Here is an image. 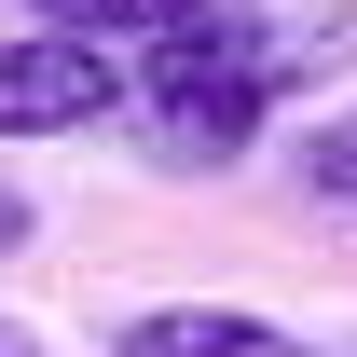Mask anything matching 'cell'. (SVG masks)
Wrapping results in <instances>:
<instances>
[{
    "label": "cell",
    "mask_w": 357,
    "mask_h": 357,
    "mask_svg": "<svg viewBox=\"0 0 357 357\" xmlns=\"http://www.w3.org/2000/svg\"><path fill=\"white\" fill-rule=\"evenodd\" d=\"M42 28H83V42H124V55H151V42H206V28H248L261 0H28Z\"/></svg>",
    "instance_id": "obj_3"
},
{
    "label": "cell",
    "mask_w": 357,
    "mask_h": 357,
    "mask_svg": "<svg viewBox=\"0 0 357 357\" xmlns=\"http://www.w3.org/2000/svg\"><path fill=\"white\" fill-rule=\"evenodd\" d=\"M28 234H42V206H28V192H14V178H0V261H14V248H28Z\"/></svg>",
    "instance_id": "obj_5"
},
{
    "label": "cell",
    "mask_w": 357,
    "mask_h": 357,
    "mask_svg": "<svg viewBox=\"0 0 357 357\" xmlns=\"http://www.w3.org/2000/svg\"><path fill=\"white\" fill-rule=\"evenodd\" d=\"M0 357H42V330H28V316H0Z\"/></svg>",
    "instance_id": "obj_6"
},
{
    "label": "cell",
    "mask_w": 357,
    "mask_h": 357,
    "mask_svg": "<svg viewBox=\"0 0 357 357\" xmlns=\"http://www.w3.org/2000/svg\"><path fill=\"white\" fill-rule=\"evenodd\" d=\"M110 357H330V344H303L261 303H137L110 330Z\"/></svg>",
    "instance_id": "obj_2"
},
{
    "label": "cell",
    "mask_w": 357,
    "mask_h": 357,
    "mask_svg": "<svg viewBox=\"0 0 357 357\" xmlns=\"http://www.w3.org/2000/svg\"><path fill=\"white\" fill-rule=\"evenodd\" d=\"M303 178L330 192V206H357V110H330V124L303 137Z\"/></svg>",
    "instance_id": "obj_4"
},
{
    "label": "cell",
    "mask_w": 357,
    "mask_h": 357,
    "mask_svg": "<svg viewBox=\"0 0 357 357\" xmlns=\"http://www.w3.org/2000/svg\"><path fill=\"white\" fill-rule=\"evenodd\" d=\"M124 83H137L124 42H83V28H0V137L124 124Z\"/></svg>",
    "instance_id": "obj_1"
}]
</instances>
